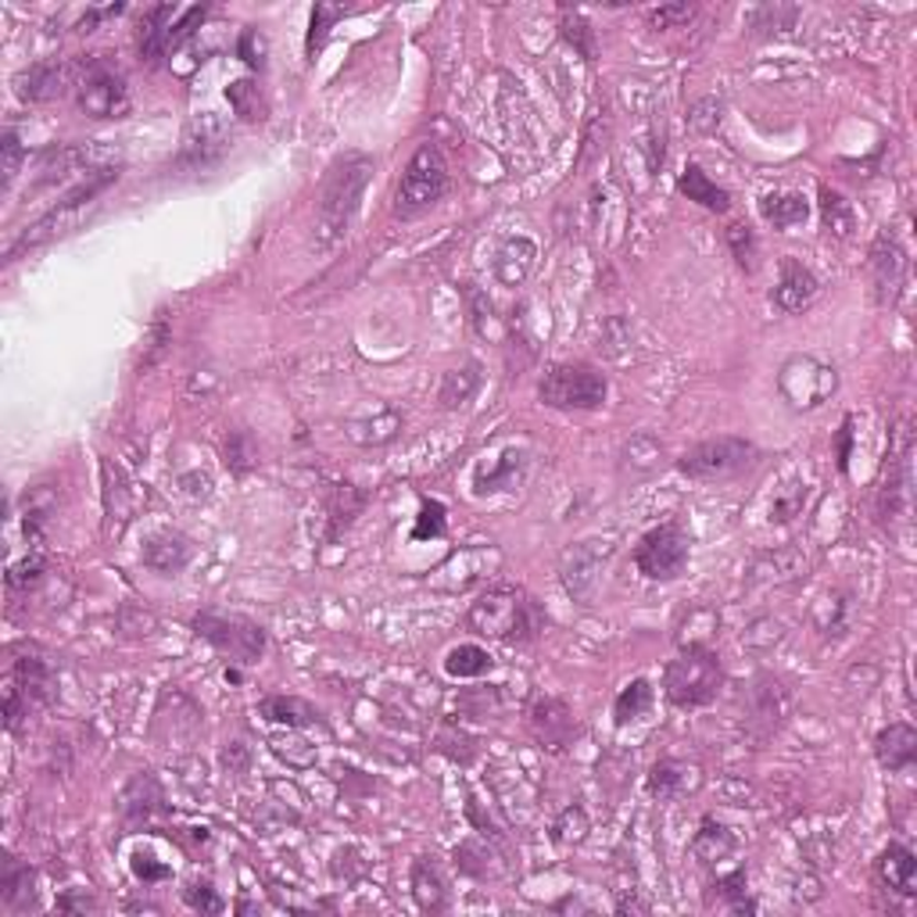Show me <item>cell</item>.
Here are the masks:
<instances>
[{
  "mask_svg": "<svg viewBox=\"0 0 917 917\" xmlns=\"http://www.w3.org/2000/svg\"><path fill=\"white\" fill-rule=\"evenodd\" d=\"M563 36L584 54L588 61L595 58V40H592V30H588V22H584L581 15H573V19L567 15V19H563Z\"/></svg>",
  "mask_w": 917,
  "mask_h": 917,
  "instance_id": "f6af8a7d",
  "label": "cell"
},
{
  "mask_svg": "<svg viewBox=\"0 0 917 917\" xmlns=\"http://www.w3.org/2000/svg\"><path fill=\"white\" fill-rule=\"evenodd\" d=\"M692 19V8L689 4H674V8H660V11H652L649 22L656 25V30H670V25H678V22H689Z\"/></svg>",
  "mask_w": 917,
  "mask_h": 917,
  "instance_id": "816d5d0a",
  "label": "cell"
},
{
  "mask_svg": "<svg viewBox=\"0 0 917 917\" xmlns=\"http://www.w3.org/2000/svg\"><path fill=\"white\" fill-rule=\"evenodd\" d=\"M874 757L885 771H910L917 760V731L910 724H888L874 738Z\"/></svg>",
  "mask_w": 917,
  "mask_h": 917,
  "instance_id": "ffe728a7",
  "label": "cell"
},
{
  "mask_svg": "<svg viewBox=\"0 0 917 917\" xmlns=\"http://www.w3.org/2000/svg\"><path fill=\"white\" fill-rule=\"evenodd\" d=\"M481 384V373H477V362H467L462 369H451L445 373V384H441V402L448 409H456L462 402H470V394Z\"/></svg>",
  "mask_w": 917,
  "mask_h": 917,
  "instance_id": "e575fe53",
  "label": "cell"
},
{
  "mask_svg": "<svg viewBox=\"0 0 917 917\" xmlns=\"http://www.w3.org/2000/svg\"><path fill=\"white\" fill-rule=\"evenodd\" d=\"M76 101L90 119H119L130 112V87L122 72L101 54L76 65Z\"/></svg>",
  "mask_w": 917,
  "mask_h": 917,
  "instance_id": "8992f818",
  "label": "cell"
},
{
  "mask_svg": "<svg viewBox=\"0 0 917 917\" xmlns=\"http://www.w3.org/2000/svg\"><path fill=\"white\" fill-rule=\"evenodd\" d=\"M524 451H505L502 459H495L491 467H477L473 477V491L477 495H488V491H499V488H510L519 481V470H524Z\"/></svg>",
  "mask_w": 917,
  "mask_h": 917,
  "instance_id": "f546056e",
  "label": "cell"
},
{
  "mask_svg": "<svg viewBox=\"0 0 917 917\" xmlns=\"http://www.w3.org/2000/svg\"><path fill=\"white\" fill-rule=\"evenodd\" d=\"M237 54L244 61H248L251 68H262L266 65V40L258 36L255 30H244L241 40H237Z\"/></svg>",
  "mask_w": 917,
  "mask_h": 917,
  "instance_id": "c3c4849f",
  "label": "cell"
},
{
  "mask_svg": "<svg viewBox=\"0 0 917 917\" xmlns=\"http://www.w3.org/2000/svg\"><path fill=\"white\" fill-rule=\"evenodd\" d=\"M534 258H538V248L527 237H510L495 251V280L502 287H519L534 269Z\"/></svg>",
  "mask_w": 917,
  "mask_h": 917,
  "instance_id": "603a6c76",
  "label": "cell"
},
{
  "mask_svg": "<svg viewBox=\"0 0 917 917\" xmlns=\"http://www.w3.org/2000/svg\"><path fill=\"white\" fill-rule=\"evenodd\" d=\"M495 563H499L495 549H459L430 573V584L441 588V592H467L470 584L484 581Z\"/></svg>",
  "mask_w": 917,
  "mask_h": 917,
  "instance_id": "4fadbf2b",
  "label": "cell"
},
{
  "mask_svg": "<svg viewBox=\"0 0 917 917\" xmlns=\"http://www.w3.org/2000/svg\"><path fill=\"white\" fill-rule=\"evenodd\" d=\"M760 215L768 219L774 230H789V226L806 223L810 204H806V198L796 194V190H778V194H768L760 201Z\"/></svg>",
  "mask_w": 917,
  "mask_h": 917,
  "instance_id": "4316f807",
  "label": "cell"
},
{
  "mask_svg": "<svg viewBox=\"0 0 917 917\" xmlns=\"http://www.w3.org/2000/svg\"><path fill=\"white\" fill-rule=\"evenodd\" d=\"M491 667H495V660H491V652L481 649V646H459V649H451L445 656V670H448L451 678H459V681L484 678Z\"/></svg>",
  "mask_w": 917,
  "mask_h": 917,
  "instance_id": "d6a6232c",
  "label": "cell"
},
{
  "mask_svg": "<svg viewBox=\"0 0 917 917\" xmlns=\"http://www.w3.org/2000/svg\"><path fill=\"white\" fill-rule=\"evenodd\" d=\"M133 874H136V879H144V882H161V879H169V868L166 864H155V857L136 853L133 857Z\"/></svg>",
  "mask_w": 917,
  "mask_h": 917,
  "instance_id": "f907efd6",
  "label": "cell"
},
{
  "mask_svg": "<svg viewBox=\"0 0 917 917\" xmlns=\"http://www.w3.org/2000/svg\"><path fill=\"white\" fill-rule=\"evenodd\" d=\"M369 172H373V161H369L366 155L337 158L331 166V172H326L323 194H320V219H316V244L323 251H331L345 241L351 219L362 204Z\"/></svg>",
  "mask_w": 917,
  "mask_h": 917,
  "instance_id": "6da1fadb",
  "label": "cell"
},
{
  "mask_svg": "<svg viewBox=\"0 0 917 917\" xmlns=\"http://www.w3.org/2000/svg\"><path fill=\"white\" fill-rule=\"evenodd\" d=\"M720 112H724V104L717 101V98H703V101H695L692 104V115H689V122L700 133H714L717 126H720Z\"/></svg>",
  "mask_w": 917,
  "mask_h": 917,
  "instance_id": "7bdbcfd3",
  "label": "cell"
},
{
  "mask_svg": "<svg viewBox=\"0 0 917 917\" xmlns=\"http://www.w3.org/2000/svg\"><path fill=\"white\" fill-rule=\"evenodd\" d=\"M445 534V505L427 499L420 505V516H416V527H413V538L416 541H427V538H441Z\"/></svg>",
  "mask_w": 917,
  "mask_h": 917,
  "instance_id": "60d3db41",
  "label": "cell"
},
{
  "mask_svg": "<svg viewBox=\"0 0 917 917\" xmlns=\"http://www.w3.org/2000/svg\"><path fill=\"white\" fill-rule=\"evenodd\" d=\"M226 101L244 122H262L269 115V104L262 98V90H258L251 79H234V83L226 87Z\"/></svg>",
  "mask_w": 917,
  "mask_h": 917,
  "instance_id": "1f68e13d",
  "label": "cell"
},
{
  "mask_svg": "<svg viewBox=\"0 0 917 917\" xmlns=\"http://www.w3.org/2000/svg\"><path fill=\"white\" fill-rule=\"evenodd\" d=\"M345 15V8H334V4H316L312 8V22H309V40H305V47L309 54H316L323 47V40L326 33H331V25Z\"/></svg>",
  "mask_w": 917,
  "mask_h": 917,
  "instance_id": "ab89813d",
  "label": "cell"
},
{
  "mask_svg": "<svg viewBox=\"0 0 917 917\" xmlns=\"http://www.w3.org/2000/svg\"><path fill=\"white\" fill-rule=\"evenodd\" d=\"M176 19V8L172 4H158V8H147L144 19H141V58L147 65H158L161 58H169L172 54V22Z\"/></svg>",
  "mask_w": 917,
  "mask_h": 917,
  "instance_id": "e0dca14e",
  "label": "cell"
},
{
  "mask_svg": "<svg viewBox=\"0 0 917 917\" xmlns=\"http://www.w3.org/2000/svg\"><path fill=\"white\" fill-rule=\"evenodd\" d=\"M584 835H588V814L581 806H567L552 825V839L559 846H578V842H584Z\"/></svg>",
  "mask_w": 917,
  "mask_h": 917,
  "instance_id": "f35d334b",
  "label": "cell"
},
{
  "mask_svg": "<svg viewBox=\"0 0 917 917\" xmlns=\"http://www.w3.org/2000/svg\"><path fill=\"white\" fill-rule=\"evenodd\" d=\"M190 559V545L180 534H155L147 545H144V563L158 573H180Z\"/></svg>",
  "mask_w": 917,
  "mask_h": 917,
  "instance_id": "484cf974",
  "label": "cell"
},
{
  "mask_svg": "<svg viewBox=\"0 0 917 917\" xmlns=\"http://www.w3.org/2000/svg\"><path fill=\"white\" fill-rule=\"evenodd\" d=\"M724 684V670L717 652L709 646H681V652L667 663L663 695L678 709H700L717 700Z\"/></svg>",
  "mask_w": 917,
  "mask_h": 917,
  "instance_id": "3957f363",
  "label": "cell"
},
{
  "mask_svg": "<svg viewBox=\"0 0 917 917\" xmlns=\"http://www.w3.org/2000/svg\"><path fill=\"white\" fill-rule=\"evenodd\" d=\"M728 244H731V255L738 258V266L746 272L757 269V237H752L749 226H742V223L728 226Z\"/></svg>",
  "mask_w": 917,
  "mask_h": 917,
  "instance_id": "b9f144b4",
  "label": "cell"
},
{
  "mask_svg": "<svg viewBox=\"0 0 917 917\" xmlns=\"http://www.w3.org/2000/svg\"><path fill=\"white\" fill-rule=\"evenodd\" d=\"M68 87H76V68L47 61V65H33L30 72L19 79V98L22 101H51V98H61Z\"/></svg>",
  "mask_w": 917,
  "mask_h": 917,
  "instance_id": "2e32d148",
  "label": "cell"
},
{
  "mask_svg": "<svg viewBox=\"0 0 917 917\" xmlns=\"http://www.w3.org/2000/svg\"><path fill=\"white\" fill-rule=\"evenodd\" d=\"M467 624L477 635H488L495 641H530L541 631V610L524 588L516 584H488L477 602H470Z\"/></svg>",
  "mask_w": 917,
  "mask_h": 917,
  "instance_id": "7a4b0ae2",
  "label": "cell"
},
{
  "mask_svg": "<svg viewBox=\"0 0 917 917\" xmlns=\"http://www.w3.org/2000/svg\"><path fill=\"white\" fill-rule=\"evenodd\" d=\"M610 556H613V541H602V538H588V541L570 545V549L563 552V563H559L567 592L573 599H581V602L592 599L595 584H599V573H602V567L610 563Z\"/></svg>",
  "mask_w": 917,
  "mask_h": 917,
  "instance_id": "8fae6325",
  "label": "cell"
},
{
  "mask_svg": "<svg viewBox=\"0 0 917 917\" xmlns=\"http://www.w3.org/2000/svg\"><path fill=\"white\" fill-rule=\"evenodd\" d=\"M413 885H416V899H420L423 910H441L445 907V882L437 879L434 864L420 860L416 871H413Z\"/></svg>",
  "mask_w": 917,
  "mask_h": 917,
  "instance_id": "8d00e7d4",
  "label": "cell"
},
{
  "mask_svg": "<svg viewBox=\"0 0 917 917\" xmlns=\"http://www.w3.org/2000/svg\"><path fill=\"white\" fill-rule=\"evenodd\" d=\"M752 467H757V445L746 441V437H717V441H703L678 459V470L703 484H728L735 477L749 473Z\"/></svg>",
  "mask_w": 917,
  "mask_h": 917,
  "instance_id": "5b68a950",
  "label": "cell"
},
{
  "mask_svg": "<svg viewBox=\"0 0 917 917\" xmlns=\"http://www.w3.org/2000/svg\"><path fill=\"white\" fill-rule=\"evenodd\" d=\"M678 190L689 201H695V204H703L706 212H728L731 209V198H728V190L724 187H717L714 180H709V176L700 169V166H689L681 172V180H678Z\"/></svg>",
  "mask_w": 917,
  "mask_h": 917,
  "instance_id": "d4e9b609",
  "label": "cell"
},
{
  "mask_svg": "<svg viewBox=\"0 0 917 917\" xmlns=\"http://www.w3.org/2000/svg\"><path fill=\"white\" fill-rule=\"evenodd\" d=\"M362 430H369V434L362 437L359 445H384V441H391V437L402 430V420L394 416V413H380V416H369L366 423H362V420H351V423H348L351 441H355V437H359Z\"/></svg>",
  "mask_w": 917,
  "mask_h": 917,
  "instance_id": "d590c367",
  "label": "cell"
},
{
  "mask_svg": "<svg viewBox=\"0 0 917 917\" xmlns=\"http://www.w3.org/2000/svg\"><path fill=\"white\" fill-rule=\"evenodd\" d=\"M806 495H810V491H806L803 484H792V495H782L778 499L774 505H771V519H778V524H785V519H792L796 516L803 505H806Z\"/></svg>",
  "mask_w": 917,
  "mask_h": 917,
  "instance_id": "7dc6e473",
  "label": "cell"
},
{
  "mask_svg": "<svg viewBox=\"0 0 917 917\" xmlns=\"http://www.w3.org/2000/svg\"><path fill=\"white\" fill-rule=\"evenodd\" d=\"M448 190V161L437 144H420L416 155L409 158L399 187H394V215L399 219H420L430 212Z\"/></svg>",
  "mask_w": 917,
  "mask_h": 917,
  "instance_id": "277c9868",
  "label": "cell"
},
{
  "mask_svg": "<svg viewBox=\"0 0 917 917\" xmlns=\"http://www.w3.org/2000/svg\"><path fill=\"white\" fill-rule=\"evenodd\" d=\"M871 277H874V294L882 305H896V298L907 280V251L899 248L893 234H879L871 248Z\"/></svg>",
  "mask_w": 917,
  "mask_h": 917,
  "instance_id": "7c38bea8",
  "label": "cell"
},
{
  "mask_svg": "<svg viewBox=\"0 0 917 917\" xmlns=\"http://www.w3.org/2000/svg\"><path fill=\"white\" fill-rule=\"evenodd\" d=\"M226 462L234 470H241V473L251 467V462H255V448H251V437L248 434H234V437H230V441H226Z\"/></svg>",
  "mask_w": 917,
  "mask_h": 917,
  "instance_id": "bcb514c9",
  "label": "cell"
},
{
  "mask_svg": "<svg viewBox=\"0 0 917 917\" xmlns=\"http://www.w3.org/2000/svg\"><path fill=\"white\" fill-rule=\"evenodd\" d=\"M874 871H879V882L885 888H893L899 896H917V860L907 846L888 842L874 860Z\"/></svg>",
  "mask_w": 917,
  "mask_h": 917,
  "instance_id": "ac0fdd59",
  "label": "cell"
},
{
  "mask_svg": "<svg viewBox=\"0 0 917 917\" xmlns=\"http://www.w3.org/2000/svg\"><path fill=\"white\" fill-rule=\"evenodd\" d=\"M83 212H90V204H58V209L47 212L44 219H40V223H33L15 244H11V248H8V262H15L22 251L40 248V244H47L54 237L72 234V226L79 223V219H83Z\"/></svg>",
  "mask_w": 917,
  "mask_h": 917,
  "instance_id": "9a60e30c",
  "label": "cell"
},
{
  "mask_svg": "<svg viewBox=\"0 0 917 917\" xmlns=\"http://www.w3.org/2000/svg\"><path fill=\"white\" fill-rule=\"evenodd\" d=\"M183 899H187L194 910H201V914H219V910H223V899L215 896L212 885H190L187 893H183Z\"/></svg>",
  "mask_w": 917,
  "mask_h": 917,
  "instance_id": "681fc988",
  "label": "cell"
},
{
  "mask_svg": "<svg viewBox=\"0 0 917 917\" xmlns=\"http://www.w3.org/2000/svg\"><path fill=\"white\" fill-rule=\"evenodd\" d=\"M538 394L549 409H599L606 402L610 384L595 366L559 362L541 377Z\"/></svg>",
  "mask_w": 917,
  "mask_h": 917,
  "instance_id": "52a82bcc",
  "label": "cell"
},
{
  "mask_svg": "<svg viewBox=\"0 0 917 917\" xmlns=\"http://www.w3.org/2000/svg\"><path fill=\"white\" fill-rule=\"evenodd\" d=\"M820 215H825V226L835 230V234L846 237L853 230V209H850V201L839 194V190L820 187Z\"/></svg>",
  "mask_w": 917,
  "mask_h": 917,
  "instance_id": "74e56055",
  "label": "cell"
},
{
  "mask_svg": "<svg viewBox=\"0 0 917 917\" xmlns=\"http://www.w3.org/2000/svg\"><path fill=\"white\" fill-rule=\"evenodd\" d=\"M689 534L681 524H660L638 541L635 563L649 581H678L689 567Z\"/></svg>",
  "mask_w": 917,
  "mask_h": 917,
  "instance_id": "30bf717a",
  "label": "cell"
},
{
  "mask_svg": "<svg viewBox=\"0 0 917 917\" xmlns=\"http://www.w3.org/2000/svg\"><path fill=\"white\" fill-rule=\"evenodd\" d=\"M226 141H230V133H226V126L212 112L194 115V119H190L187 133H183V158L209 161L212 155H219V150L226 147Z\"/></svg>",
  "mask_w": 917,
  "mask_h": 917,
  "instance_id": "44dd1931",
  "label": "cell"
},
{
  "mask_svg": "<svg viewBox=\"0 0 917 917\" xmlns=\"http://www.w3.org/2000/svg\"><path fill=\"white\" fill-rule=\"evenodd\" d=\"M530 724H534V731H538V738L549 749H563L570 742V735L578 731V728H573L570 709L559 700H541L538 706L530 709Z\"/></svg>",
  "mask_w": 917,
  "mask_h": 917,
  "instance_id": "cb8c5ba5",
  "label": "cell"
},
{
  "mask_svg": "<svg viewBox=\"0 0 917 917\" xmlns=\"http://www.w3.org/2000/svg\"><path fill=\"white\" fill-rule=\"evenodd\" d=\"M703 785V774L695 763L684 760H660L649 771V792L656 799H681Z\"/></svg>",
  "mask_w": 917,
  "mask_h": 917,
  "instance_id": "d6986e66",
  "label": "cell"
},
{
  "mask_svg": "<svg viewBox=\"0 0 917 917\" xmlns=\"http://www.w3.org/2000/svg\"><path fill=\"white\" fill-rule=\"evenodd\" d=\"M652 709V684L646 678H638L631 681L627 689L617 695V706H613V717H617V724L624 728V724H631V720H641Z\"/></svg>",
  "mask_w": 917,
  "mask_h": 917,
  "instance_id": "836d02e7",
  "label": "cell"
},
{
  "mask_svg": "<svg viewBox=\"0 0 917 917\" xmlns=\"http://www.w3.org/2000/svg\"><path fill=\"white\" fill-rule=\"evenodd\" d=\"M8 684L22 695L25 706H40V703H47L54 678H51L47 660H40L36 652H30V656H22V660H15V670H11Z\"/></svg>",
  "mask_w": 917,
  "mask_h": 917,
  "instance_id": "7402d4cb",
  "label": "cell"
},
{
  "mask_svg": "<svg viewBox=\"0 0 917 917\" xmlns=\"http://www.w3.org/2000/svg\"><path fill=\"white\" fill-rule=\"evenodd\" d=\"M692 850H695V857L703 860V864H717V860L735 853V835L724 825H717L714 817H706L703 825H700V835H695Z\"/></svg>",
  "mask_w": 917,
  "mask_h": 917,
  "instance_id": "4dcf8cb0",
  "label": "cell"
},
{
  "mask_svg": "<svg viewBox=\"0 0 917 917\" xmlns=\"http://www.w3.org/2000/svg\"><path fill=\"white\" fill-rule=\"evenodd\" d=\"M0 158H4V187H11V180L19 176V166H22V144H19V133L15 130H4V136H0Z\"/></svg>",
  "mask_w": 917,
  "mask_h": 917,
  "instance_id": "ee69618b",
  "label": "cell"
},
{
  "mask_svg": "<svg viewBox=\"0 0 917 917\" xmlns=\"http://www.w3.org/2000/svg\"><path fill=\"white\" fill-rule=\"evenodd\" d=\"M258 709H262L266 720L287 724V728H309V724H323L320 709L309 706L305 700H294V695H269V700Z\"/></svg>",
  "mask_w": 917,
  "mask_h": 917,
  "instance_id": "83f0119b",
  "label": "cell"
},
{
  "mask_svg": "<svg viewBox=\"0 0 917 917\" xmlns=\"http://www.w3.org/2000/svg\"><path fill=\"white\" fill-rule=\"evenodd\" d=\"M835 388H839V373L828 366L814 359V355H792L785 359V366L778 369V391H782V399L792 409H817L825 405Z\"/></svg>",
  "mask_w": 917,
  "mask_h": 917,
  "instance_id": "ba28073f",
  "label": "cell"
},
{
  "mask_svg": "<svg viewBox=\"0 0 917 917\" xmlns=\"http://www.w3.org/2000/svg\"><path fill=\"white\" fill-rule=\"evenodd\" d=\"M0 903L8 910H25L33 903V871L19 864L15 857H8L4 871H0Z\"/></svg>",
  "mask_w": 917,
  "mask_h": 917,
  "instance_id": "f1b7e54d",
  "label": "cell"
},
{
  "mask_svg": "<svg viewBox=\"0 0 917 917\" xmlns=\"http://www.w3.org/2000/svg\"><path fill=\"white\" fill-rule=\"evenodd\" d=\"M198 638L209 641L212 649L237 663H258V656L266 652V635L262 627L244 620V617H226V613H201L194 617Z\"/></svg>",
  "mask_w": 917,
  "mask_h": 917,
  "instance_id": "9c48e42d",
  "label": "cell"
},
{
  "mask_svg": "<svg viewBox=\"0 0 917 917\" xmlns=\"http://www.w3.org/2000/svg\"><path fill=\"white\" fill-rule=\"evenodd\" d=\"M817 294H820V280L799 262V258L785 255L782 266H778V287L771 291L774 305L782 312H803L814 305Z\"/></svg>",
  "mask_w": 917,
  "mask_h": 917,
  "instance_id": "5bb4252c",
  "label": "cell"
}]
</instances>
